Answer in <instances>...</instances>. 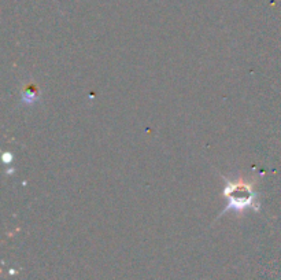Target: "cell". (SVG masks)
Listing matches in <instances>:
<instances>
[{
    "label": "cell",
    "mask_w": 281,
    "mask_h": 280,
    "mask_svg": "<svg viewBox=\"0 0 281 280\" xmlns=\"http://www.w3.org/2000/svg\"><path fill=\"white\" fill-rule=\"evenodd\" d=\"M225 188L224 198L227 199V208L224 209L219 216L232 210L236 213H244L246 210H259V199L255 190V183L251 178L237 177L235 180L224 177Z\"/></svg>",
    "instance_id": "obj_1"
},
{
    "label": "cell",
    "mask_w": 281,
    "mask_h": 280,
    "mask_svg": "<svg viewBox=\"0 0 281 280\" xmlns=\"http://www.w3.org/2000/svg\"><path fill=\"white\" fill-rule=\"evenodd\" d=\"M38 89L36 87V84L30 83V84H26L24 91H22V103L24 105H33L38 101Z\"/></svg>",
    "instance_id": "obj_2"
}]
</instances>
